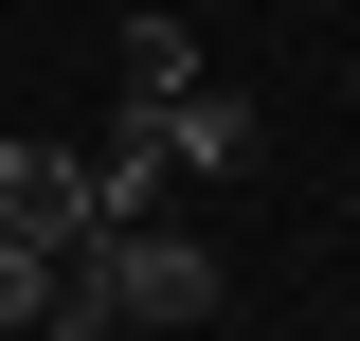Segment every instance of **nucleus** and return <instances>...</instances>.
I'll use <instances>...</instances> for the list:
<instances>
[{
    "mask_svg": "<svg viewBox=\"0 0 360 341\" xmlns=\"http://www.w3.org/2000/svg\"><path fill=\"white\" fill-rule=\"evenodd\" d=\"M144 90H198V36H180V18H127V108Z\"/></svg>",
    "mask_w": 360,
    "mask_h": 341,
    "instance_id": "5",
    "label": "nucleus"
},
{
    "mask_svg": "<svg viewBox=\"0 0 360 341\" xmlns=\"http://www.w3.org/2000/svg\"><path fill=\"white\" fill-rule=\"evenodd\" d=\"M54 305H72V252H18L0 234V341H54Z\"/></svg>",
    "mask_w": 360,
    "mask_h": 341,
    "instance_id": "4",
    "label": "nucleus"
},
{
    "mask_svg": "<svg viewBox=\"0 0 360 341\" xmlns=\"http://www.w3.org/2000/svg\"><path fill=\"white\" fill-rule=\"evenodd\" d=\"M180 323H217V252H198L180 215H127V234H90V252H72L54 341H180Z\"/></svg>",
    "mask_w": 360,
    "mask_h": 341,
    "instance_id": "1",
    "label": "nucleus"
},
{
    "mask_svg": "<svg viewBox=\"0 0 360 341\" xmlns=\"http://www.w3.org/2000/svg\"><path fill=\"white\" fill-rule=\"evenodd\" d=\"M127 126H144V144H162V180H234V162H252V108H234V90H217V72H198V90H144Z\"/></svg>",
    "mask_w": 360,
    "mask_h": 341,
    "instance_id": "3",
    "label": "nucleus"
},
{
    "mask_svg": "<svg viewBox=\"0 0 360 341\" xmlns=\"http://www.w3.org/2000/svg\"><path fill=\"white\" fill-rule=\"evenodd\" d=\"M0 234H18V252H90V234H108L72 144H0Z\"/></svg>",
    "mask_w": 360,
    "mask_h": 341,
    "instance_id": "2",
    "label": "nucleus"
}]
</instances>
